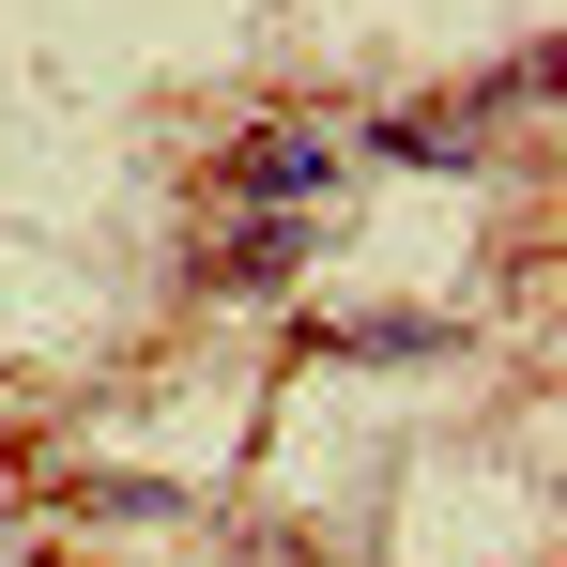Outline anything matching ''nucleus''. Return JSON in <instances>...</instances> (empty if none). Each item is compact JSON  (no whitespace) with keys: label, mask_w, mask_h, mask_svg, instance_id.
I'll use <instances>...</instances> for the list:
<instances>
[{"label":"nucleus","mask_w":567,"mask_h":567,"mask_svg":"<svg viewBox=\"0 0 567 567\" xmlns=\"http://www.w3.org/2000/svg\"><path fill=\"white\" fill-rule=\"evenodd\" d=\"M246 185L277 199V185H322V138H307V123H277V138H246Z\"/></svg>","instance_id":"nucleus-1"}]
</instances>
